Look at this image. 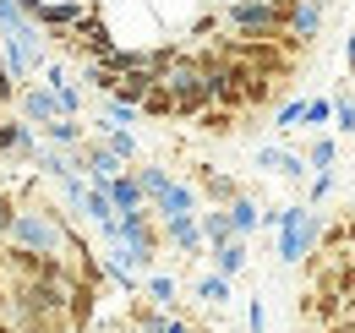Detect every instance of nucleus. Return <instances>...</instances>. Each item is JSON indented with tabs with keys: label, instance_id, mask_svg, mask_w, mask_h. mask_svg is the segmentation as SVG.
<instances>
[{
	"label": "nucleus",
	"instance_id": "f257e3e1",
	"mask_svg": "<svg viewBox=\"0 0 355 333\" xmlns=\"http://www.w3.org/2000/svg\"><path fill=\"white\" fill-rule=\"evenodd\" d=\"M0 60L11 66V77H17V83L28 87V83H33V77H39V71L49 66V60H55V55H49L44 28H39L33 17H28V22L17 28V33H0Z\"/></svg>",
	"mask_w": 355,
	"mask_h": 333
},
{
	"label": "nucleus",
	"instance_id": "f03ea898",
	"mask_svg": "<svg viewBox=\"0 0 355 333\" xmlns=\"http://www.w3.org/2000/svg\"><path fill=\"white\" fill-rule=\"evenodd\" d=\"M224 33L235 39H284L290 33V11L268 6V0H241V6H224Z\"/></svg>",
	"mask_w": 355,
	"mask_h": 333
},
{
	"label": "nucleus",
	"instance_id": "7ed1b4c3",
	"mask_svg": "<svg viewBox=\"0 0 355 333\" xmlns=\"http://www.w3.org/2000/svg\"><path fill=\"white\" fill-rule=\"evenodd\" d=\"M121 241L137 251V262H142V268H153V257L164 251V224L153 219V208L121 213Z\"/></svg>",
	"mask_w": 355,
	"mask_h": 333
},
{
	"label": "nucleus",
	"instance_id": "20e7f679",
	"mask_svg": "<svg viewBox=\"0 0 355 333\" xmlns=\"http://www.w3.org/2000/svg\"><path fill=\"white\" fill-rule=\"evenodd\" d=\"M186 180H191V191L208 203V208H230L246 186L235 180V175H224L219 164H208V159H197V164H186Z\"/></svg>",
	"mask_w": 355,
	"mask_h": 333
},
{
	"label": "nucleus",
	"instance_id": "39448f33",
	"mask_svg": "<svg viewBox=\"0 0 355 333\" xmlns=\"http://www.w3.org/2000/svg\"><path fill=\"white\" fill-rule=\"evenodd\" d=\"M98 295L104 290H93L83 279L66 284V328L71 333H93V323H98Z\"/></svg>",
	"mask_w": 355,
	"mask_h": 333
},
{
	"label": "nucleus",
	"instance_id": "423d86ee",
	"mask_svg": "<svg viewBox=\"0 0 355 333\" xmlns=\"http://www.w3.org/2000/svg\"><path fill=\"white\" fill-rule=\"evenodd\" d=\"M257 169H268V175H279V180H290V186H301L311 169H306V159L295 153V148H279V142H263L257 148Z\"/></svg>",
	"mask_w": 355,
	"mask_h": 333
},
{
	"label": "nucleus",
	"instance_id": "0eeeda50",
	"mask_svg": "<svg viewBox=\"0 0 355 333\" xmlns=\"http://www.w3.org/2000/svg\"><path fill=\"white\" fill-rule=\"evenodd\" d=\"M17 110H22V121L33 126V131L49 126V121H60V99H55L44 83H39V87H33V83L22 87V93H17Z\"/></svg>",
	"mask_w": 355,
	"mask_h": 333
},
{
	"label": "nucleus",
	"instance_id": "6e6552de",
	"mask_svg": "<svg viewBox=\"0 0 355 333\" xmlns=\"http://www.w3.org/2000/svg\"><path fill=\"white\" fill-rule=\"evenodd\" d=\"M148 208H153V219L164 224V219H180V213H197V191H191V180H170Z\"/></svg>",
	"mask_w": 355,
	"mask_h": 333
},
{
	"label": "nucleus",
	"instance_id": "1a4fd4ad",
	"mask_svg": "<svg viewBox=\"0 0 355 333\" xmlns=\"http://www.w3.org/2000/svg\"><path fill=\"white\" fill-rule=\"evenodd\" d=\"M164 246L186 251V257H202V230H197V213H180V219H164Z\"/></svg>",
	"mask_w": 355,
	"mask_h": 333
},
{
	"label": "nucleus",
	"instance_id": "9d476101",
	"mask_svg": "<svg viewBox=\"0 0 355 333\" xmlns=\"http://www.w3.org/2000/svg\"><path fill=\"white\" fill-rule=\"evenodd\" d=\"M202 6H208V0H148V11L159 17V28H164V33H180Z\"/></svg>",
	"mask_w": 355,
	"mask_h": 333
},
{
	"label": "nucleus",
	"instance_id": "9b49d317",
	"mask_svg": "<svg viewBox=\"0 0 355 333\" xmlns=\"http://www.w3.org/2000/svg\"><path fill=\"white\" fill-rule=\"evenodd\" d=\"M104 197L115 203V213H137V208H148V197H142V186H137L132 169H121V175L104 186Z\"/></svg>",
	"mask_w": 355,
	"mask_h": 333
},
{
	"label": "nucleus",
	"instance_id": "f8f14e48",
	"mask_svg": "<svg viewBox=\"0 0 355 333\" xmlns=\"http://www.w3.org/2000/svg\"><path fill=\"white\" fill-rule=\"evenodd\" d=\"M191 126H197V137H214V142H224V137H235L241 115H235V110H219V104H208V110H202Z\"/></svg>",
	"mask_w": 355,
	"mask_h": 333
},
{
	"label": "nucleus",
	"instance_id": "ddd939ff",
	"mask_svg": "<svg viewBox=\"0 0 355 333\" xmlns=\"http://www.w3.org/2000/svg\"><path fill=\"white\" fill-rule=\"evenodd\" d=\"M39 142H49V148H77V142H88V131H83L77 115H60V121L39 126Z\"/></svg>",
	"mask_w": 355,
	"mask_h": 333
},
{
	"label": "nucleus",
	"instance_id": "4468645a",
	"mask_svg": "<svg viewBox=\"0 0 355 333\" xmlns=\"http://www.w3.org/2000/svg\"><path fill=\"white\" fill-rule=\"evenodd\" d=\"M224 213H230V230H235V235H252V230H263V208L252 203V191H241V197H235Z\"/></svg>",
	"mask_w": 355,
	"mask_h": 333
},
{
	"label": "nucleus",
	"instance_id": "2eb2a0df",
	"mask_svg": "<svg viewBox=\"0 0 355 333\" xmlns=\"http://www.w3.org/2000/svg\"><path fill=\"white\" fill-rule=\"evenodd\" d=\"M197 230H202V246H208V251L224 246V241H235V230H230V213H224V208L197 213Z\"/></svg>",
	"mask_w": 355,
	"mask_h": 333
},
{
	"label": "nucleus",
	"instance_id": "dca6fc26",
	"mask_svg": "<svg viewBox=\"0 0 355 333\" xmlns=\"http://www.w3.org/2000/svg\"><path fill=\"white\" fill-rule=\"evenodd\" d=\"M208 257H214V273H224V279H235V273L246 268V235H235V241H224V246H214Z\"/></svg>",
	"mask_w": 355,
	"mask_h": 333
},
{
	"label": "nucleus",
	"instance_id": "f3484780",
	"mask_svg": "<svg viewBox=\"0 0 355 333\" xmlns=\"http://www.w3.org/2000/svg\"><path fill=\"white\" fill-rule=\"evenodd\" d=\"M137 115H148V121H175V93H170L164 83H153L148 99L137 104Z\"/></svg>",
	"mask_w": 355,
	"mask_h": 333
},
{
	"label": "nucleus",
	"instance_id": "a211bd4d",
	"mask_svg": "<svg viewBox=\"0 0 355 333\" xmlns=\"http://www.w3.org/2000/svg\"><path fill=\"white\" fill-rule=\"evenodd\" d=\"M241 93H246V110H268V104L284 93V83H273V77H263V71H252Z\"/></svg>",
	"mask_w": 355,
	"mask_h": 333
},
{
	"label": "nucleus",
	"instance_id": "6ab92c4d",
	"mask_svg": "<svg viewBox=\"0 0 355 333\" xmlns=\"http://www.w3.org/2000/svg\"><path fill=\"white\" fill-rule=\"evenodd\" d=\"M301 159H306V169H334V164H339V142H334L328 131H317V137L306 142V153H301Z\"/></svg>",
	"mask_w": 355,
	"mask_h": 333
},
{
	"label": "nucleus",
	"instance_id": "aec40b11",
	"mask_svg": "<svg viewBox=\"0 0 355 333\" xmlns=\"http://www.w3.org/2000/svg\"><path fill=\"white\" fill-rule=\"evenodd\" d=\"M17 333H71L66 328V311H33V317H17Z\"/></svg>",
	"mask_w": 355,
	"mask_h": 333
},
{
	"label": "nucleus",
	"instance_id": "412c9836",
	"mask_svg": "<svg viewBox=\"0 0 355 333\" xmlns=\"http://www.w3.org/2000/svg\"><path fill=\"white\" fill-rule=\"evenodd\" d=\"M132 175H137V186H142V197H148V203H153V197H159V191H164V186H170V180H175V175H170V169L148 164V159H142V164H132Z\"/></svg>",
	"mask_w": 355,
	"mask_h": 333
},
{
	"label": "nucleus",
	"instance_id": "4be33fe9",
	"mask_svg": "<svg viewBox=\"0 0 355 333\" xmlns=\"http://www.w3.org/2000/svg\"><path fill=\"white\" fill-rule=\"evenodd\" d=\"M142 295H148L153 306L175 311V279H170V273H148V279H142Z\"/></svg>",
	"mask_w": 355,
	"mask_h": 333
},
{
	"label": "nucleus",
	"instance_id": "5701e85b",
	"mask_svg": "<svg viewBox=\"0 0 355 333\" xmlns=\"http://www.w3.org/2000/svg\"><path fill=\"white\" fill-rule=\"evenodd\" d=\"M137 121H142V115H137L132 104H121V99H104V104H98V126H121V131H132Z\"/></svg>",
	"mask_w": 355,
	"mask_h": 333
},
{
	"label": "nucleus",
	"instance_id": "b1692460",
	"mask_svg": "<svg viewBox=\"0 0 355 333\" xmlns=\"http://www.w3.org/2000/svg\"><path fill=\"white\" fill-rule=\"evenodd\" d=\"M334 131L355 137V87H339V93H334Z\"/></svg>",
	"mask_w": 355,
	"mask_h": 333
},
{
	"label": "nucleus",
	"instance_id": "393cba45",
	"mask_svg": "<svg viewBox=\"0 0 355 333\" xmlns=\"http://www.w3.org/2000/svg\"><path fill=\"white\" fill-rule=\"evenodd\" d=\"M301 121H306V99H284V104L273 110V131H279V137H290Z\"/></svg>",
	"mask_w": 355,
	"mask_h": 333
},
{
	"label": "nucleus",
	"instance_id": "a878e982",
	"mask_svg": "<svg viewBox=\"0 0 355 333\" xmlns=\"http://www.w3.org/2000/svg\"><path fill=\"white\" fill-rule=\"evenodd\" d=\"M197 300H202V306H224V300H230V279H224V273H202V279H197Z\"/></svg>",
	"mask_w": 355,
	"mask_h": 333
},
{
	"label": "nucleus",
	"instance_id": "bb28decb",
	"mask_svg": "<svg viewBox=\"0 0 355 333\" xmlns=\"http://www.w3.org/2000/svg\"><path fill=\"white\" fill-rule=\"evenodd\" d=\"M306 131H328V126H334V99H322V93H317V99H306Z\"/></svg>",
	"mask_w": 355,
	"mask_h": 333
},
{
	"label": "nucleus",
	"instance_id": "cd10ccee",
	"mask_svg": "<svg viewBox=\"0 0 355 333\" xmlns=\"http://www.w3.org/2000/svg\"><path fill=\"white\" fill-rule=\"evenodd\" d=\"M328 197H334V169H317V175H311V186H306V208L328 203Z\"/></svg>",
	"mask_w": 355,
	"mask_h": 333
},
{
	"label": "nucleus",
	"instance_id": "c85d7f7f",
	"mask_svg": "<svg viewBox=\"0 0 355 333\" xmlns=\"http://www.w3.org/2000/svg\"><path fill=\"white\" fill-rule=\"evenodd\" d=\"M317 246H322V251H350V235H345V219H334V224H322V235H317Z\"/></svg>",
	"mask_w": 355,
	"mask_h": 333
},
{
	"label": "nucleus",
	"instance_id": "c756f323",
	"mask_svg": "<svg viewBox=\"0 0 355 333\" xmlns=\"http://www.w3.org/2000/svg\"><path fill=\"white\" fill-rule=\"evenodd\" d=\"M22 22H28V11H22L17 0H0V33H17Z\"/></svg>",
	"mask_w": 355,
	"mask_h": 333
},
{
	"label": "nucleus",
	"instance_id": "7c9ffc66",
	"mask_svg": "<svg viewBox=\"0 0 355 333\" xmlns=\"http://www.w3.org/2000/svg\"><path fill=\"white\" fill-rule=\"evenodd\" d=\"M17 93H22V83H17V77H11V66L0 60V110H11V104H17Z\"/></svg>",
	"mask_w": 355,
	"mask_h": 333
},
{
	"label": "nucleus",
	"instance_id": "2f4dec72",
	"mask_svg": "<svg viewBox=\"0 0 355 333\" xmlns=\"http://www.w3.org/2000/svg\"><path fill=\"white\" fill-rule=\"evenodd\" d=\"M17 203H22V197H11V191H0V235L11 230V219H17Z\"/></svg>",
	"mask_w": 355,
	"mask_h": 333
},
{
	"label": "nucleus",
	"instance_id": "473e14b6",
	"mask_svg": "<svg viewBox=\"0 0 355 333\" xmlns=\"http://www.w3.org/2000/svg\"><path fill=\"white\" fill-rule=\"evenodd\" d=\"M246 323H252V333H263V328H268V311H263V300H252V306H246Z\"/></svg>",
	"mask_w": 355,
	"mask_h": 333
},
{
	"label": "nucleus",
	"instance_id": "72a5a7b5",
	"mask_svg": "<svg viewBox=\"0 0 355 333\" xmlns=\"http://www.w3.org/2000/svg\"><path fill=\"white\" fill-rule=\"evenodd\" d=\"M317 333H355V317H339V323H328V328H317Z\"/></svg>",
	"mask_w": 355,
	"mask_h": 333
},
{
	"label": "nucleus",
	"instance_id": "f704fd0d",
	"mask_svg": "<svg viewBox=\"0 0 355 333\" xmlns=\"http://www.w3.org/2000/svg\"><path fill=\"white\" fill-rule=\"evenodd\" d=\"M345 71H350V83H355V33L345 39Z\"/></svg>",
	"mask_w": 355,
	"mask_h": 333
},
{
	"label": "nucleus",
	"instance_id": "c9c22d12",
	"mask_svg": "<svg viewBox=\"0 0 355 333\" xmlns=\"http://www.w3.org/2000/svg\"><path fill=\"white\" fill-rule=\"evenodd\" d=\"M164 333H191V323H180V317H170V328Z\"/></svg>",
	"mask_w": 355,
	"mask_h": 333
},
{
	"label": "nucleus",
	"instance_id": "e433bc0d",
	"mask_svg": "<svg viewBox=\"0 0 355 333\" xmlns=\"http://www.w3.org/2000/svg\"><path fill=\"white\" fill-rule=\"evenodd\" d=\"M6 311H11V300H6V284H0V317H6Z\"/></svg>",
	"mask_w": 355,
	"mask_h": 333
},
{
	"label": "nucleus",
	"instance_id": "4c0bfd02",
	"mask_svg": "<svg viewBox=\"0 0 355 333\" xmlns=\"http://www.w3.org/2000/svg\"><path fill=\"white\" fill-rule=\"evenodd\" d=\"M0 333H17V328H11V317H0Z\"/></svg>",
	"mask_w": 355,
	"mask_h": 333
},
{
	"label": "nucleus",
	"instance_id": "58836bf2",
	"mask_svg": "<svg viewBox=\"0 0 355 333\" xmlns=\"http://www.w3.org/2000/svg\"><path fill=\"white\" fill-rule=\"evenodd\" d=\"M350 262H355V246H350Z\"/></svg>",
	"mask_w": 355,
	"mask_h": 333
},
{
	"label": "nucleus",
	"instance_id": "ea45409f",
	"mask_svg": "<svg viewBox=\"0 0 355 333\" xmlns=\"http://www.w3.org/2000/svg\"><path fill=\"white\" fill-rule=\"evenodd\" d=\"M350 213H355V203H350Z\"/></svg>",
	"mask_w": 355,
	"mask_h": 333
},
{
	"label": "nucleus",
	"instance_id": "a19ab883",
	"mask_svg": "<svg viewBox=\"0 0 355 333\" xmlns=\"http://www.w3.org/2000/svg\"><path fill=\"white\" fill-rule=\"evenodd\" d=\"M0 115H6V110H0Z\"/></svg>",
	"mask_w": 355,
	"mask_h": 333
}]
</instances>
